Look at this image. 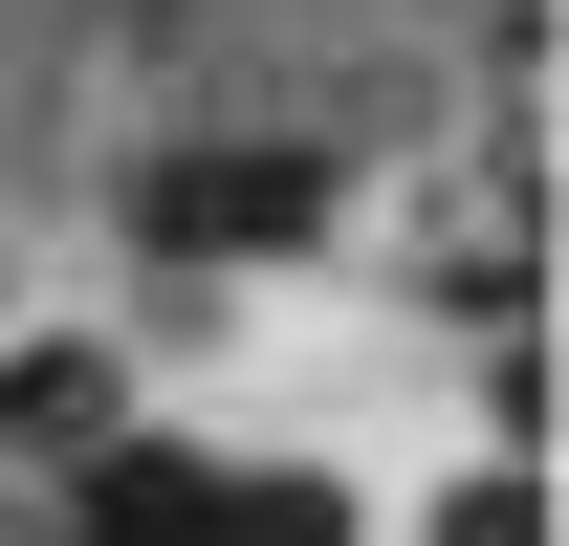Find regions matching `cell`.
Masks as SVG:
<instances>
[{"label":"cell","mask_w":569,"mask_h":546,"mask_svg":"<svg viewBox=\"0 0 569 546\" xmlns=\"http://www.w3.org/2000/svg\"><path fill=\"white\" fill-rule=\"evenodd\" d=\"M110 437V350H0V459H88Z\"/></svg>","instance_id":"2"},{"label":"cell","mask_w":569,"mask_h":546,"mask_svg":"<svg viewBox=\"0 0 569 546\" xmlns=\"http://www.w3.org/2000/svg\"><path fill=\"white\" fill-rule=\"evenodd\" d=\"M307 219H329V175H307V153H176V175H153V241H176V263H263V241H307Z\"/></svg>","instance_id":"1"},{"label":"cell","mask_w":569,"mask_h":546,"mask_svg":"<svg viewBox=\"0 0 569 546\" xmlns=\"http://www.w3.org/2000/svg\"><path fill=\"white\" fill-rule=\"evenodd\" d=\"M438 546H548V503H526V481H482V503H460Z\"/></svg>","instance_id":"3"}]
</instances>
